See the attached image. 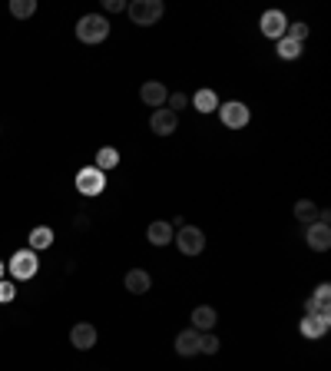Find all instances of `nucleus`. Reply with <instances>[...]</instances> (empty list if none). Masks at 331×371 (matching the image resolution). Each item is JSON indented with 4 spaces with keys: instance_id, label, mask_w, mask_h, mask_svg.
I'll return each instance as SVG.
<instances>
[{
    "instance_id": "nucleus-1",
    "label": "nucleus",
    "mask_w": 331,
    "mask_h": 371,
    "mask_svg": "<svg viewBox=\"0 0 331 371\" xmlns=\"http://www.w3.org/2000/svg\"><path fill=\"white\" fill-rule=\"evenodd\" d=\"M110 37V20L100 17V14H87L76 23V40L80 43H103Z\"/></svg>"
},
{
    "instance_id": "nucleus-2",
    "label": "nucleus",
    "mask_w": 331,
    "mask_h": 371,
    "mask_svg": "<svg viewBox=\"0 0 331 371\" xmlns=\"http://www.w3.org/2000/svg\"><path fill=\"white\" fill-rule=\"evenodd\" d=\"M163 0H133L126 7V14H129V20L136 23V27H152L156 20L163 17Z\"/></svg>"
},
{
    "instance_id": "nucleus-3",
    "label": "nucleus",
    "mask_w": 331,
    "mask_h": 371,
    "mask_svg": "<svg viewBox=\"0 0 331 371\" xmlns=\"http://www.w3.org/2000/svg\"><path fill=\"white\" fill-rule=\"evenodd\" d=\"M172 242L179 245V252H183V256L192 259V256H199V252L205 249V232H203V229H196V225H183V229H179V236H172Z\"/></svg>"
},
{
    "instance_id": "nucleus-4",
    "label": "nucleus",
    "mask_w": 331,
    "mask_h": 371,
    "mask_svg": "<svg viewBox=\"0 0 331 371\" xmlns=\"http://www.w3.org/2000/svg\"><path fill=\"white\" fill-rule=\"evenodd\" d=\"M7 265H10V276L17 278V282H27V278H34V276H37V269H40V265H37V252H34V249L14 252Z\"/></svg>"
},
{
    "instance_id": "nucleus-5",
    "label": "nucleus",
    "mask_w": 331,
    "mask_h": 371,
    "mask_svg": "<svg viewBox=\"0 0 331 371\" xmlns=\"http://www.w3.org/2000/svg\"><path fill=\"white\" fill-rule=\"evenodd\" d=\"M219 120H222V126H229V130H242V126H249L252 113H249L245 103L232 100V103H219Z\"/></svg>"
},
{
    "instance_id": "nucleus-6",
    "label": "nucleus",
    "mask_w": 331,
    "mask_h": 371,
    "mask_svg": "<svg viewBox=\"0 0 331 371\" xmlns=\"http://www.w3.org/2000/svg\"><path fill=\"white\" fill-rule=\"evenodd\" d=\"M76 189H80L83 196H100V192L106 189V176L96 166H83L76 172Z\"/></svg>"
},
{
    "instance_id": "nucleus-7",
    "label": "nucleus",
    "mask_w": 331,
    "mask_h": 371,
    "mask_svg": "<svg viewBox=\"0 0 331 371\" xmlns=\"http://www.w3.org/2000/svg\"><path fill=\"white\" fill-rule=\"evenodd\" d=\"M258 27H262V34H265L269 40H282L285 37V30H288V20H285L282 10H265Z\"/></svg>"
},
{
    "instance_id": "nucleus-8",
    "label": "nucleus",
    "mask_w": 331,
    "mask_h": 371,
    "mask_svg": "<svg viewBox=\"0 0 331 371\" xmlns=\"http://www.w3.org/2000/svg\"><path fill=\"white\" fill-rule=\"evenodd\" d=\"M176 126H179V116L172 110H152V116H149V130L156 133V136H172L176 133Z\"/></svg>"
},
{
    "instance_id": "nucleus-9",
    "label": "nucleus",
    "mask_w": 331,
    "mask_h": 371,
    "mask_svg": "<svg viewBox=\"0 0 331 371\" xmlns=\"http://www.w3.org/2000/svg\"><path fill=\"white\" fill-rule=\"evenodd\" d=\"M96 328H93L90 322H80V325H73L70 328V345H73L76 352H90L93 345H96Z\"/></svg>"
},
{
    "instance_id": "nucleus-10",
    "label": "nucleus",
    "mask_w": 331,
    "mask_h": 371,
    "mask_svg": "<svg viewBox=\"0 0 331 371\" xmlns=\"http://www.w3.org/2000/svg\"><path fill=\"white\" fill-rule=\"evenodd\" d=\"M305 242H308V249H312V252H328V249H331V225L312 223V225H308V236H305Z\"/></svg>"
},
{
    "instance_id": "nucleus-11",
    "label": "nucleus",
    "mask_w": 331,
    "mask_h": 371,
    "mask_svg": "<svg viewBox=\"0 0 331 371\" xmlns=\"http://www.w3.org/2000/svg\"><path fill=\"white\" fill-rule=\"evenodd\" d=\"M123 285H126V292H133V295H146L149 289H152V276L143 272V269H129L126 276H123Z\"/></svg>"
},
{
    "instance_id": "nucleus-12",
    "label": "nucleus",
    "mask_w": 331,
    "mask_h": 371,
    "mask_svg": "<svg viewBox=\"0 0 331 371\" xmlns=\"http://www.w3.org/2000/svg\"><path fill=\"white\" fill-rule=\"evenodd\" d=\"M328 328H331V315H305L301 325H298V332L305 338H321V335H328Z\"/></svg>"
},
{
    "instance_id": "nucleus-13",
    "label": "nucleus",
    "mask_w": 331,
    "mask_h": 371,
    "mask_svg": "<svg viewBox=\"0 0 331 371\" xmlns=\"http://www.w3.org/2000/svg\"><path fill=\"white\" fill-rule=\"evenodd\" d=\"M139 100H143L146 106H159V110H163L166 100H169V90H166L163 83L149 80V83H143V87H139Z\"/></svg>"
},
{
    "instance_id": "nucleus-14",
    "label": "nucleus",
    "mask_w": 331,
    "mask_h": 371,
    "mask_svg": "<svg viewBox=\"0 0 331 371\" xmlns=\"http://www.w3.org/2000/svg\"><path fill=\"white\" fill-rule=\"evenodd\" d=\"M199 335L196 328H185V332L176 335V355L179 358H192V355H199Z\"/></svg>"
},
{
    "instance_id": "nucleus-15",
    "label": "nucleus",
    "mask_w": 331,
    "mask_h": 371,
    "mask_svg": "<svg viewBox=\"0 0 331 371\" xmlns=\"http://www.w3.org/2000/svg\"><path fill=\"white\" fill-rule=\"evenodd\" d=\"M216 322H219V315H216L212 305H199V308L192 312V328H196V332H212Z\"/></svg>"
},
{
    "instance_id": "nucleus-16",
    "label": "nucleus",
    "mask_w": 331,
    "mask_h": 371,
    "mask_svg": "<svg viewBox=\"0 0 331 371\" xmlns=\"http://www.w3.org/2000/svg\"><path fill=\"white\" fill-rule=\"evenodd\" d=\"M172 223H149V229H146V239L152 242V245H169L172 242Z\"/></svg>"
},
{
    "instance_id": "nucleus-17",
    "label": "nucleus",
    "mask_w": 331,
    "mask_h": 371,
    "mask_svg": "<svg viewBox=\"0 0 331 371\" xmlns=\"http://www.w3.org/2000/svg\"><path fill=\"white\" fill-rule=\"evenodd\" d=\"M54 245V229L50 225H37V229H30V249L40 252V249H50Z\"/></svg>"
},
{
    "instance_id": "nucleus-18",
    "label": "nucleus",
    "mask_w": 331,
    "mask_h": 371,
    "mask_svg": "<svg viewBox=\"0 0 331 371\" xmlns=\"http://www.w3.org/2000/svg\"><path fill=\"white\" fill-rule=\"evenodd\" d=\"M192 106L199 113H216L219 110V96H216V90H199L192 96Z\"/></svg>"
},
{
    "instance_id": "nucleus-19",
    "label": "nucleus",
    "mask_w": 331,
    "mask_h": 371,
    "mask_svg": "<svg viewBox=\"0 0 331 371\" xmlns=\"http://www.w3.org/2000/svg\"><path fill=\"white\" fill-rule=\"evenodd\" d=\"M295 219L305 223V225H312L315 219H318V205H315L312 199H298V203H295Z\"/></svg>"
},
{
    "instance_id": "nucleus-20",
    "label": "nucleus",
    "mask_w": 331,
    "mask_h": 371,
    "mask_svg": "<svg viewBox=\"0 0 331 371\" xmlns=\"http://www.w3.org/2000/svg\"><path fill=\"white\" fill-rule=\"evenodd\" d=\"M93 166L100 169V172H106V169H116V166H119V153H116L113 146H103L100 153H96V163H93Z\"/></svg>"
},
{
    "instance_id": "nucleus-21",
    "label": "nucleus",
    "mask_w": 331,
    "mask_h": 371,
    "mask_svg": "<svg viewBox=\"0 0 331 371\" xmlns=\"http://www.w3.org/2000/svg\"><path fill=\"white\" fill-rule=\"evenodd\" d=\"M10 14L17 20H27L37 14V0H10Z\"/></svg>"
},
{
    "instance_id": "nucleus-22",
    "label": "nucleus",
    "mask_w": 331,
    "mask_h": 371,
    "mask_svg": "<svg viewBox=\"0 0 331 371\" xmlns=\"http://www.w3.org/2000/svg\"><path fill=\"white\" fill-rule=\"evenodd\" d=\"M278 56H282V60H298V56H301V43L282 37L278 40Z\"/></svg>"
},
{
    "instance_id": "nucleus-23",
    "label": "nucleus",
    "mask_w": 331,
    "mask_h": 371,
    "mask_svg": "<svg viewBox=\"0 0 331 371\" xmlns=\"http://www.w3.org/2000/svg\"><path fill=\"white\" fill-rule=\"evenodd\" d=\"M219 345H222V341L212 332L199 335V352H203V355H216V352H219Z\"/></svg>"
},
{
    "instance_id": "nucleus-24",
    "label": "nucleus",
    "mask_w": 331,
    "mask_h": 371,
    "mask_svg": "<svg viewBox=\"0 0 331 371\" xmlns=\"http://www.w3.org/2000/svg\"><path fill=\"white\" fill-rule=\"evenodd\" d=\"M285 37L295 40V43H305V40H308V23H288Z\"/></svg>"
},
{
    "instance_id": "nucleus-25",
    "label": "nucleus",
    "mask_w": 331,
    "mask_h": 371,
    "mask_svg": "<svg viewBox=\"0 0 331 371\" xmlns=\"http://www.w3.org/2000/svg\"><path fill=\"white\" fill-rule=\"evenodd\" d=\"M183 106H189V96H185V93H169V100H166V110L179 113Z\"/></svg>"
},
{
    "instance_id": "nucleus-26",
    "label": "nucleus",
    "mask_w": 331,
    "mask_h": 371,
    "mask_svg": "<svg viewBox=\"0 0 331 371\" xmlns=\"http://www.w3.org/2000/svg\"><path fill=\"white\" fill-rule=\"evenodd\" d=\"M315 302H318V305H328V302H331V285H328V282H321V285H318V289H315ZM328 308H331V305H328Z\"/></svg>"
},
{
    "instance_id": "nucleus-27",
    "label": "nucleus",
    "mask_w": 331,
    "mask_h": 371,
    "mask_svg": "<svg viewBox=\"0 0 331 371\" xmlns=\"http://www.w3.org/2000/svg\"><path fill=\"white\" fill-rule=\"evenodd\" d=\"M17 295V289H14V282H0V302L7 305V302H14Z\"/></svg>"
},
{
    "instance_id": "nucleus-28",
    "label": "nucleus",
    "mask_w": 331,
    "mask_h": 371,
    "mask_svg": "<svg viewBox=\"0 0 331 371\" xmlns=\"http://www.w3.org/2000/svg\"><path fill=\"white\" fill-rule=\"evenodd\" d=\"M103 7H106V14H119V10H126V3H123V0H106Z\"/></svg>"
},
{
    "instance_id": "nucleus-29",
    "label": "nucleus",
    "mask_w": 331,
    "mask_h": 371,
    "mask_svg": "<svg viewBox=\"0 0 331 371\" xmlns=\"http://www.w3.org/2000/svg\"><path fill=\"white\" fill-rule=\"evenodd\" d=\"M0 276H3V262H0Z\"/></svg>"
}]
</instances>
